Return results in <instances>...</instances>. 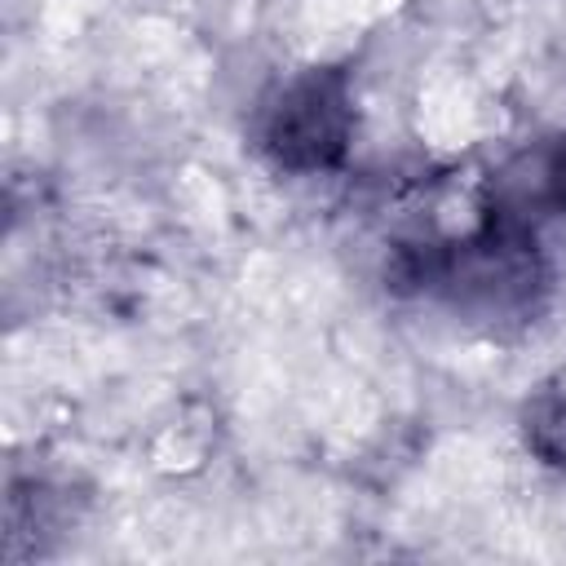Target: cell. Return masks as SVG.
<instances>
[{
    "label": "cell",
    "mask_w": 566,
    "mask_h": 566,
    "mask_svg": "<svg viewBox=\"0 0 566 566\" xmlns=\"http://www.w3.org/2000/svg\"><path fill=\"white\" fill-rule=\"evenodd\" d=\"M358 133L354 75L332 62H314L279 80L256 115L252 146L283 177H323L349 159Z\"/></svg>",
    "instance_id": "7a4b0ae2"
},
{
    "label": "cell",
    "mask_w": 566,
    "mask_h": 566,
    "mask_svg": "<svg viewBox=\"0 0 566 566\" xmlns=\"http://www.w3.org/2000/svg\"><path fill=\"white\" fill-rule=\"evenodd\" d=\"M548 279L539 230L486 203L464 234L402 243L389 261L394 287L442 301L451 314L486 332L531 323L548 296Z\"/></svg>",
    "instance_id": "6da1fadb"
},
{
    "label": "cell",
    "mask_w": 566,
    "mask_h": 566,
    "mask_svg": "<svg viewBox=\"0 0 566 566\" xmlns=\"http://www.w3.org/2000/svg\"><path fill=\"white\" fill-rule=\"evenodd\" d=\"M522 442L539 464L566 469V371L522 402Z\"/></svg>",
    "instance_id": "277c9868"
},
{
    "label": "cell",
    "mask_w": 566,
    "mask_h": 566,
    "mask_svg": "<svg viewBox=\"0 0 566 566\" xmlns=\"http://www.w3.org/2000/svg\"><path fill=\"white\" fill-rule=\"evenodd\" d=\"M482 203L531 230H539L544 221H566V133H553L513 155L486 181Z\"/></svg>",
    "instance_id": "3957f363"
}]
</instances>
